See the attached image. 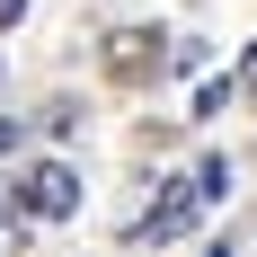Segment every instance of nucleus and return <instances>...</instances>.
I'll return each mask as SVG.
<instances>
[{"mask_svg":"<svg viewBox=\"0 0 257 257\" xmlns=\"http://www.w3.org/2000/svg\"><path fill=\"white\" fill-rule=\"evenodd\" d=\"M213 257H231V248H213Z\"/></svg>","mask_w":257,"mask_h":257,"instance_id":"obj_8","label":"nucleus"},{"mask_svg":"<svg viewBox=\"0 0 257 257\" xmlns=\"http://www.w3.org/2000/svg\"><path fill=\"white\" fill-rule=\"evenodd\" d=\"M186 195H195V204H222V195H231V160H222V151H213V160H195Z\"/></svg>","mask_w":257,"mask_h":257,"instance_id":"obj_3","label":"nucleus"},{"mask_svg":"<svg viewBox=\"0 0 257 257\" xmlns=\"http://www.w3.org/2000/svg\"><path fill=\"white\" fill-rule=\"evenodd\" d=\"M0 231H9V239H27V231H36V222H18V195H9V186H0Z\"/></svg>","mask_w":257,"mask_h":257,"instance_id":"obj_5","label":"nucleus"},{"mask_svg":"<svg viewBox=\"0 0 257 257\" xmlns=\"http://www.w3.org/2000/svg\"><path fill=\"white\" fill-rule=\"evenodd\" d=\"M27 18V0H0V36H9V27H18Z\"/></svg>","mask_w":257,"mask_h":257,"instance_id":"obj_6","label":"nucleus"},{"mask_svg":"<svg viewBox=\"0 0 257 257\" xmlns=\"http://www.w3.org/2000/svg\"><path fill=\"white\" fill-rule=\"evenodd\" d=\"M0 151H18V115H0Z\"/></svg>","mask_w":257,"mask_h":257,"instance_id":"obj_7","label":"nucleus"},{"mask_svg":"<svg viewBox=\"0 0 257 257\" xmlns=\"http://www.w3.org/2000/svg\"><path fill=\"white\" fill-rule=\"evenodd\" d=\"M231 89H239L231 71H222V80H204V89H195V115H222V106H231Z\"/></svg>","mask_w":257,"mask_h":257,"instance_id":"obj_4","label":"nucleus"},{"mask_svg":"<svg viewBox=\"0 0 257 257\" xmlns=\"http://www.w3.org/2000/svg\"><path fill=\"white\" fill-rule=\"evenodd\" d=\"M9 195H18L27 222H71V213H80V169H71V160H36Z\"/></svg>","mask_w":257,"mask_h":257,"instance_id":"obj_1","label":"nucleus"},{"mask_svg":"<svg viewBox=\"0 0 257 257\" xmlns=\"http://www.w3.org/2000/svg\"><path fill=\"white\" fill-rule=\"evenodd\" d=\"M169 36H160V27H115V36H106V80H115V89H142V80H160V62H169Z\"/></svg>","mask_w":257,"mask_h":257,"instance_id":"obj_2","label":"nucleus"}]
</instances>
